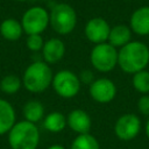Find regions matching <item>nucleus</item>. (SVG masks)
Returning <instances> with one entry per match:
<instances>
[{
	"instance_id": "obj_1",
	"label": "nucleus",
	"mask_w": 149,
	"mask_h": 149,
	"mask_svg": "<svg viewBox=\"0 0 149 149\" xmlns=\"http://www.w3.org/2000/svg\"><path fill=\"white\" fill-rule=\"evenodd\" d=\"M149 64V48L139 41H130L118 51V65L129 74L144 70Z\"/></svg>"
},
{
	"instance_id": "obj_2",
	"label": "nucleus",
	"mask_w": 149,
	"mask_h": 149,
	"mask_svg": "<svg viewBox=\"0 0 149 149\" xmlns=\"http://www.w3.org/2000/svg\"><path fill=\"white\" fill-rule=\"evenodd\" d=\"M52 78L54 73L48 63L37 61L28 65L24 70L22 84L29 92L41 93L51 85Z\"/></svg>"
},
{
	"instance_id": "obj_3",
	"label": "nucleus",
	"mask_w": 149,
	"mask_h": 149,
	"mask_svg": "<svg viewBox=\"0 0 149 149\" xmlns=\"http://www.w3.org/2000/svg\"><path fill=\"white\" fill-rule=\"evenodd\" d=\"M8 143L12 149H36L40 143V130L36 123L27 120L15 122L8 132Z\"/></svg>"
},
{
	"instance_id": "obj_4",
	"label": "nucleus",
	"mask_w": 149,
	"mask_h": 149,
	"mask_svg": "<svg viewBox=\"0 0 149 149\" xmlns=\"http://www.w3.org/2000/svg\"><path fill=\"white\" fill-rule=\"evenodd\" d=\"M49 23L57 34L68 35L77 24L76 10L68 3H57L49 14Z\"/></svg>"
},
{
	"instance_id": "obj_5",
	"label": "nucleus",
	"mask_w": 149,
	"mask_h": 149,
	"mask_svg": "<svg viewBox=\"0 0 149 149\" xmlns=\"http://www.w3.org/2000/svg\"><path fill=\"white\" fill-rule=\"evenodd\" d=\"M90 62L97 71L109 72L118 65V50L108 42L95 44L91 50Z\"/></svg>"
},
{
	"instance_id": "obj_6",
	"label": "nucleus",
	"mask_w": 149,
	"mask_h": 149,
	"mask_svg": "<svg viewBox=\"0 0 149 149\" xmlns=\"http://www.w3.org/2000/svg\"><path fill=\"white\" fill-rule=\"evenodd\" d=\"M51 86L57 95L65 99H71L79 93L81 83L78 74L71 70H61L54 74Z\"/></svg>"
},
{
	"instance_id": "obj_7",
	"label": "nucleus",
	"mask_w": 149,
	"mask_h": 149,
	"mask_svg": "<svg viewBox=\"0 0 149 149\" xmlns=\"http://www.w3.org/2000/svg\"><path fill=\"white\" fill-rule=\"evenodd\" d=\"M21 24L23 31L27 35L41 34L43 33L49 24V13L40 6H35L24 12Z\"/></svg>"
},
{
	"instance_id": "obj_8",
	"label": "nucleus",
	"mask_w": 149,
	"mask_h": 149,
	"mask_svg": "<svg viewBox=\"0 0 149 149\" xmlns=\"http://www.w3.org/2000/svg\"><path fill=\"white\" fill-rule=\"evenodd\" d=\"M141 130V120L136 114L126 113L118 118L114 125V133L121 141L135 139Z\"/></svg>"
},
{
	"instance_id": "obj_9",
	"label": "nucleus",
	"mask_w": 149,
	"mask_h": 149,
	"mask_svg": "<svg viewBox=\"0 0 149 149\" xmlns=\"http://www.w3.org/2000/svg\"><path fill=\"white\" fill-rule=\"evenodd\" d=\"M90 97L99 104H108L116 95V86L108 78H98L88 86Z\"/></svg>"
},
{
	"instance_id": "obj_10",
	"label": "nucleus",
	"mask_w": 149,
	"mask_h": 149,
	"mask_svg": "<svg viewBox=\"0 0 149 149\" xmlns=\"http://www.w3.org/2000/svg\"><path fill=\"white\" fill-rule=\"evenodd\" d=\"M109 31L111 27L108 22L102 17H93L88 20L85 26V36L90 42L94 44L107 42Z\"/></svg>"
},
{
	"instance_id": "obj_11",
	"label": "nucleus",
	"mask_w": 149,
	"mask_h": 149,
	"mask_svg": "<svg viewBox=\"0 0 149 149\" xmlns=\"http://www.w3.org/2000/svg\"><path fill=\"white\" fill-rule=\"evenodd\" d=\"M68 126L71 130L79 134H88L92 127V120L88 113L81 108H76L70 111L66 116Z\"/></svg>"
},
{
	"instance_id": "obj_12",
	"label": "nucleus",
	"mask_w": 149,
	"mask_h": 149,
	"mask_svg": "<svg viewBox=\"0 0 149 149\" xmlns=\"http://www.w3.org/2000/svg\"><path fill=\"white\" fill-rule=\"evenodd\" d=\"M64 54H65V44L62 40L54 37L44 42V45L42 48V56L45 63L55 64L64 57Z\"/></svg>"
},
{
	"instance_id": "obj_13",
	"label": "nucleus",
	"mask_w": 149,
	"mask_h": 149,
	"mask_svg": "<svg viewBox=\"0 0 149 149\" xmlns=\"http://www.w3.org/2000/svg\"><path fill=\"white\" fill-rule=\"evenodd\" d=\"M130 29L141 36L149 35V7L137 8L130 17Z\"/></svg>"
},
{
	"instance_id": "obj_14",
	"label": "nucleus",
	"mask_w": 149,
	"mask_h": 149,
	"mask_svg": "<svg viewBox=\"0 0 149 149\" xmlns=\"http://www.w3.org/2000/svg\"><path fill=\"white\" fill-rule=\"evenodd\" d=\"M130 38L132 29L126 24H116L111 28L107 42L115 48H122L123 45L130 42Z\"/></svg>"
},
{
	"instance_id": "obj_15",
	"label": "nucleus",
	"mask_w": 149,
	"mask_h": 149,
	"mask_svg": "<svg viewBox=\"0 0 149 149\" xmlns=\"http://www.w3.org/2000/svg\"><path fill=\"white\" fill-rule=\"evenodd\" d=\"M15 125V111L5 99H0V135L8 133Z\"/></svg>"
},
{
	"instance_id": "obj_16",
	"label": "nucleus",
	"mask_w": 149,
	"mask_h": 149,
	"mask_svg": "<svg viewBox=\"0 0 149 149\" xmlns=\"http://www.w3.org/2000/svg\"><path fill=\"white\" fill-rule=\"evenodd\" d=\"M23 33L21 22L15 19H6L0 23V34L5 40L17 41Z\"/></svg>"
},
{
	"instance_id": "obj_17",
	"label": "nucleus",
	"mask_w": 149,
	"mask_h": 149,
	"mask_svg": "<svg viewBox=\"0 0 149 149\" xmlns=\"http://www.w3.org/2000/svg\"><path fill=\"white\" fill-rule=\"evenodd\" d=\"M22 112L24 120L33 123H37L44 116V106L38 100H29L24 104Z\"/></svg>"
},
{
	"instance_id": "obj_18",
	"label": "nucleus",
	"mask_w": 149,
	"mask_h": 149,
	"mask_svg": "<svg viewBox=\"0 0 149 149\" xmlns=\"http://www.w3.org/2000/svg\"><path fill=\"white\" fill-rule=\"evenodd\" d=\"M44 128L50 133H61L66 126V116L61 112H51L43 120Z\"/></svg>"
},
{
	"instance_id": "obj_19",
	"label": "nucleus",
	"mask_w": 149,
	"mask_h": 149,
	"mask_svg": "<svg viewBox=\"0 0 149 149\" xmlns=\"http://www.w3.org/2000/svg\"><path fill=\"white\" fill-rule=\"evenodd\" d=\"M70 149H100V144L98 140L88 134H79L71 142Z\"/></svg>"
},
{
	"instance_id": "obj_20",
	"label": "nucleus",
	"mask_w": 149,
	"mask_h": 149,
	"mask_svg": "<svg viewBox=\"0 0 149 149\" xmlns=\"http://www.w3.org/2000/svg\"><path fill=\"white\" fill-rule=\"evenodd\" d=\"M22 85V80L15 74H7L0 80V91L6 94L16 93Z\"/></svg>"
},
{
	"instance_id": "obj_21",
	"label": "nucleus",
	"mask_w": 149,
	"mask_h": 149,
	"mask_svg": "<svg viewBox=\"0 0 149 149\" xmlns=\"http://www.w3.org/2000/svg\"><path fill=\"white\" fill-rule=\"evenodd\" d=\"M132 83H133V87L137 92L142 94H148L149 93V71L144 69L134 73Z\"/></svg>"
},
{
	"instance_id": "obj_22",
	"label": "nucleus",
	"mask_w": 149,
	"mask_h": 149,
	"mask_svg": "<svg viewBox=\"0 0 149 149\" xmlns=\"http://www.w3.org/2000/svg\"><path fill=\"white\" fill-rule=\"evenodd\" d=\"M26 44L30 51H40L44 45V41L41 34H33V35H28Z\"/></svg>"
},
{
	"instance_id": "obj_23",
	"label": "nucleus",
	"mask_w": 149,
	"mask_h": 149,
	"mask_svg": "<svg viewBox=\"0 0 149 149\" xmlns=\"http://www.w3.org/2000/svg\"><path fill=\"white\" fill-rule=\"evenodd\" d=\"M137 109L141 114L149 116V94H142L137 100Z\"/></svg>"
},
{
	"instance_id": "obj_24",
	"label": "nucleus",
	"mask_w": 149,
	"mask_h": 149,
	"mask_svg": "<svg viewBox=\"0 0 149 149\" xmlns=\"http://www.w3.org/2000/svg\"><path fill=\"white\" fill-rule=\"evenodd\" d=\"M78 77H79V80H80L81 84H86L88 86L94 81V74H93V72L91 70H83V71H80Z\"/></svg>"
},
{
	"instance_id": "obj_25",
	"label": "nucleus",
	"mask_w": 149,
	"mask_h": 149,
	"mask_svg": "<svg viewBox=\"0 0 149 149\" xmlns=\"http://www.w3.org/2000/svg\"><path fill=\"white\" fill-rule=\"evenodd\" d=\"M144 132H146L147 137L149 139V116H148V120H147V122H146V128H144Z\"/></svg>"
},
{
	"instance_id": "obj_26",
	"label": "nucleus",
	"mask_w": 149,
	"mask_h": 149,
	"mask_svg": "<svg viewBox=\"0 0 149 149\" xmlns=\"http://www.w3.org/2000/svg\"><path fill=\"white\" fill-rule=\"evenodd\" d=\"M48 149H65V147H63V146H61V144H52V146H50Z\"/></svg>"
},
{
	"instance_id": "obj_27",
	"label": "nucleus",
	"mask_w": 149,
	"mask_h": 149,
	"mask_svg": "<svg viewBox=\"0 0 149 149\" xmlns=\"http://www.w3.org/2000/svg\"><path fill=\"white\" fill-rule=\"evenodd\" d=\"M15 1H27V0H15Z\"/></svg>"
},
{
	"instance_id": "obj_28",
	"label": "nucleus",
	"mask_w": 149,
	"mask_h": 149,
	"mask_svg": "<svg viewBox=\"0 0 149 149\" xmlns=\"http://www.w3.org/2000/svg\"><path fill=\"white\" fill-rule=\"evenodd\" d=\"M42 1H45V0H42Z\"/></svg>"
}]
</instances>
